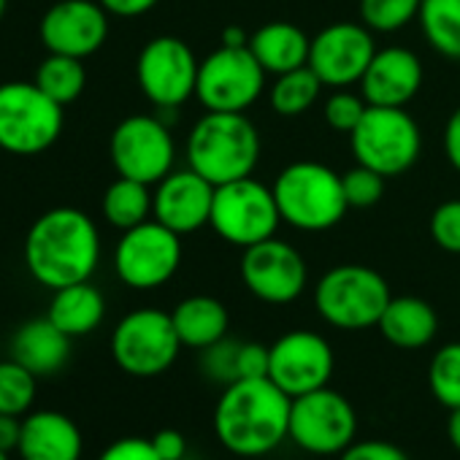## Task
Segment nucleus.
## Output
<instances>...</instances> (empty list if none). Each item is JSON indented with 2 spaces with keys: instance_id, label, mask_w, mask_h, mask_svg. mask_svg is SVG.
Here are the masks:
<instances>
[{
  "instance_id": "f257e3e1",
  "label": "nucleus",
  "mask_w": 460,
  "mask_h": 460,
  "mask_svg": "<svg viewBox=\"0 0 460 460\" xmlns=\"http://www.w3.org/2000/svg\"><path fill=\"white\" fill-rule=\"evenodd\" d=\"M22 255L31 277L52 293L90 282L101 263L98 225L74 206L49 208L31 225Z\"/></svg>"
},
{
  "instance_id": "f03ea898",
  "label": "nucleus",
  "mask_w": 460,
  "mask_h": 460,
  "mask_svg": "<svg viewBox=\"0 0 460 460\" xmlns=\"http://www.w3.org/2000/svg\"><path fill=\"white\" fill-rule=\"evenodd\" d=\"M290 395L269 376L227 385L214 409L219 444L239 457H263L290 438Z\"/></svg>"
},
{
  "instance_id": "7ed1b4c3",
  "label": "nucleus",
  "mask_w": 460,
  "mask_h": 460,
  "mask_svg": "<svg viewBox=\"0 0 460 460\" xmlns=\"http://www.w3.org/2000/svg\"><path fill=\"white\" fill-rule=\"evenodd\" d=\"M261 149V133L244 114L206 111L187 136V165L219 187L252 176Z\"/></svg>"
},
{
  "instance_id": "20e7f679",
  "label": "nucleus",
  "mask_w": 460,
  "mask_h": 460,
  "mask_svg": "<svg viewBox=\"0 0 460 460\" xmlns=\"http://www.w3.org/2000/svg\"><path fill=\"white\" fill-rule=\"evenodd\" d=\"M271 187L282 222L304 230V234H323V230L336 227L349 208L341 173L314 160L290 163L279 171Z\"/></svg>"
},
{
  "instance_id": "39448f33",
  "label": "nucleus",
  "mask_w": 460,
  "mask_h": 460,
  "mask_svg": "<svg viewBox=\"0 0 460 460\" xmlns=\"http://www.w3.org/2000/svg\"><path fill=\"white\" fill-rule=\"evenodd\" d=\"M390 298L393 296L385 277L360 263L333 266L314 288L317 314L339 331L376 328Z\"/></svg>"
},
{
  "instance_id": "423d86ee",
  "label": "nucleus",
  "mask_w": 460,
  "mask_h": 460,
  "mask_svg": "<svg viewBox=\"0 0 460 460\" xmlns=\"http://www.w3.org/2000/svg\"><path fill=\"white\" fill-rule=\"evenodd\" d=\"M279 222L282 214L274 198V187H266L252 176L219 184L214 190L208 225L227 244L247 250L266 239H274Z\"/></svg>"
},
{
  "instance_id": "0eeeda50",
  "label": "nucleus",
  "mask_w": 460,
  "mask_h": 460,
  "mask_svg": "<svg viewBox=\"0 0 460 460\" xmlns=\"http://www.w3.org/2000/svg\"><path fill=\"white\" fill-rule=\"evenodd\" d=\"M63 133V106L36 82L0 84V146L31 157L47 152Z\"/></svg>"
},
{
  "instance_id": "6e6552de",
  "label": "nucleus",
  "mask_w": 460,
  "mask_h": 460,
  "mask_svg": "<svg viewBox=\"0 0 460 460\" xmlns=\"http://www.w3.org/2000/svg\"><path fill=\"white\" fill-rule=\"evenodd\" d=\"M355 160L382 176L406 173L422 152V133L401 106H368L360 125L349 133Z\"/></svg>"
},
{
  "instance_id": "1a4fd4ad",
  "label": "nucleus",
  "mask_w": 460,
  "mask_h": 460,
  "mask_svg": "<svg viewBox=\"0 0 460 460\" xmlns=\"http://www.w3.org/2000/svg\"><path fill=\"white\" fill-rule=\"evenodd\" d=\"M181 341L171 312L136 309L125 314L111 333V358L130 376H157L173 366Z\"/></svg>"
},
{
  "instance_id": "9d476101",
  "label": "nucleus",
  "mask_w": 460,
  "mask_h": 460,
  "mask_svg": "<svg viewBox=\"0 0 460 460\" xmlns=\"http://www.w3.org/2000/svg\"><path fill=\"white\" fill-rule=\"evenodd\" d=\"M266 87V71L250 47H217L198 68L195 98L206 111L244 114Z\"/></svg>"
},
{
  "instance_id": "9b49d317",
  "label": "nucleus",
  "mask_w": 460,
  "mask_h": 460,
  "mask_svg": "<svg viewBox=\"0 0 460 460\" xmlns=\"http://www.w3.org/2000/svg\"><path fill=\"white\" fill-rule=\"evenodd\" d=\"M181 266V236L155 217L122 230L114 250V271L133 290H157Z\"/></svg>"
},
{
  "instance_id": "f8f14e48",
  "label": "nucleus",
  "mask_w": 460,
  "mask_h": 460,
  "mask_svg": "<svg viewBox=\"0 0 460 460\" xmlns=\"http://www.w3.org/2000/svg\"><path fill=\"white\" fill-rule=\"evenodd\" d=\"M358 436V414L339 390L320 387L290 401V441L309 455H341Z\"/></svg>"
},
{
  "instance_id": "ddd939ff",
  "label": "nucleus",
  "mask_w": 460,
  "mask_h": 460,
  "mask_svg": "<svg viewBox=\"0 0 460 460\" xmlns=\"http://www.w3.org/2000/svg\"><path fill=\"white\" fill-rule=\"evenodd\" d=\"M198 58L195 52L176 36H157L144 44L136 79L141 93L160 111H176L195 95L198 84Z\"/></svg>"
},
{
  "instance_id": "4468645a",
  "label": "nucleus",
  "mask_w": 460,
  "mask_h": 460,
  "mask_svg": "<svg viewBox=\"0 0 460 460\" xmlns=\"http://www.w3.org/2000/svg\"><path fill=\"white\" fill-rule=\"evenodd\" d=\"M109 155L119 176L157 184L173 171L176 144L168 122L149 114H133L114 128Z\"/></svg>"
},
{
  "instance_id": "2eb2a0df",
  "label": "nucleus",
  "mask_w": 460,
  "mask_h": 460,
  "mask_svg": "<svg viewBox=\"0 0 460 460\" xmlns=\"http://www.w3.org/2000/svg\"><path fill=\"white\" fill-rule=\"evenodd\" d=\"M333 366L328 339L314 331H290L269 347V379L290 398L328 387Z\"/></svg>"
},
{
  "instance_id": "dca6fc26",
  "label": "nucleus",
  "mask_w": 460,
  "mask_h": 460,
  "mask_svg": "<svg viewBox=\"0 0 460 460\" xmlns=\"http://www.w3.org/2000/svg\"><path fill=\"white\" fill-rule=\"evenodd\" d=\"M242 279L258 301L285 306L298 301L306 290L309 269L304 255L293 244L274 236L244 250Z\"/></svg>"
},
{
  "instance_id": "f3484780",
  "label": "nucleus",
  "mask_w": 460,
  "mask_h": 460,
  "mask_svg": "<svg viewBox=\"0 0 460 460\" xmlns=\"http://www.w3.org/2000/svg\"><path fill=\"white\" fill-rule=\"evenodd\" d=\"M374 55V33L363 22H333L312 39L309 68L325 87L344 90L360 84Z\"/></svg>"
},
{
  "instance_id": "a211bd4d",
  "label": "nucleus",
  "mask_w": 460,
  "mask_h": 460,
  "mask_svg": "<svg viewBox=\"0 0 460 460\" xmlns=\"http://www.w3.org/2000/svg\"><path fill=\"white\" fill-rule=\"evenodd\" d=\"M109 36V12L98 0H60L41 20V41L52 55L90 58Z\"/></svg>"
},
{
  "instance_id": "6ab92c4d",
  "label": "nucleus",
  "mask_w": 460,
  "mask_h": 460,
  "mask_svg": "<svg viewBox=\"0 0 460 460\" xmlns=\"http://www.w3.org/2000/svg\"><path fill=\"white\" fill-rule=\"evenodd\" d=\"M214 190L217 187L190 165L181 171H171L155 184L152 217L179 236L195 234L211 219Z\"/></svg>"
},
{
  "instance_id": "aec40b11",
  "label": "nucleus",
  "mask_w": 460,
  "mask_h": 460,
  "mask_svg": "<svg viewBox=\"0 0 460 460\" xmlns=\"http://www.w3.org/2000/svg\"><path fill=\"white\" fill-rule=\"evenodd\" d=\"M422 87V63L406 47H385L371 58L363 79L360 95L368 106H401L417 98Z\"/></svg>"
},
{
  "instance_id": "412c9836",
  "label": "nucleus",
  "mask_w": 460,
  "mask_h": 460,
  "mask_svg": "<svg viewBox=\"0 0 460 460\" xmlns=\"http://www.w3.org/2000/svg\"><path fill=\"white\" fill-rule=\"evenodd\" d=\"M82 452L84 436L68 414L39 409L22 417V436L17 447L22 460H82Z\"/></svg>"
},
{
  "instance_id": "4be33fe9",
  "label": "nucleus",
  "mask_w": 460,
  "mask_h": 460,
  "mask_svg": "<svg viewBox=\"0 0 460 460\" xmlns=\"http://www.w3.org/2000/svg\"><path fill=\"white\" fill-rule=\"evenodd\" d=\"M12 358L36 376H52L71 358V336L63 333L49 317L28 320L12 339Z\"/></svg>"
},
{
  "instance_id": "5701e85b",
  "label": "nucleus",
  "mask_w": 460,
  "mask_h": 460,
  "mask_svg": "<svg viewBox=\"0 0 460 460\" xmlns=\"http://www.w3.org/2000/svg\"><path fill=\"white\" fill-rule=\"evenodd\" d=\"M379 333L398 349H422L436 339L438 314L417 296H395L379 317Z\"/></svg>"
},
{
  "instance_id": "b1692460",
  "label": "nucleus",
  "mask_w": 460,
  "mask_h": 460,
  "mask_svg": "<svg viewBox=\"0 0 460 460\" xmlns=\"http://www.w3.org/2000/svg\"><path fill=\"white\" fill-rule=\"evenodd\" d=\"M250 49L266 74H288L309 66L312 39L293 22H269L250 36Z\"/></svg>"
},
{
  "instance_id": "393cba45",
  "label": "nucleus",
  "mask_w": 460,
  "mask_h": 460,
  "mask_svg": "<svg viewBox=\"0 0 460 460\" xmlns=\"http://www.w3.org/2000/svg\"><path fill=\"white\" fill-rule=\"evenodd\" d=\"M176 336L181 347L190 349H206L227 336L230 314L225 304L214 296H190L179 301L171 312Z\"/></svg>"
},
{
  "instance_id": "a878e982",
  "label": "nucleus",
  "mask_w": 460,
  "mask_h": 460,
  "mask_svg": "<svg viewBox=\"0 0 460 460\" xmlns=\"http://www.w3.org/2000/svg\"><path fill=\"white\" fill-rule=\"evenodd\" d=\"M47 317L63 333H68L71 339H79V336L93 333L103 323V317H106V298L90 282L68 285V288L55 290V296L49 301Z\"/></svg>"
},
{
  "instance_id": "bb28decb",
  "label": "nucleus",
  "mask_w": 460,
  "mask_h": 460,
  "mask_svg": "<svg viewBox=\"0 0 460 460\" xmlns=\"http://www.w3.org/2000/svg\"><path fill=\"white\" fill-rule=\"evenodd\" d=\"M152 184L119 176L117 181L109 184V190L103 192V217L111 227L117 230H130L141 222H146L152 217Z\"/></svg>"
},
{
  "instance_id": "cd10ccee",
  "label": "nucleus",
  "mask_w": 460,
  "mask_h": 460,
  "mask_svg": "<svg viewBox=\"0 0 460 460\" xmlns=\"http://www.w3.org/2000/svg\"><path fill=\"white\" fill-rule=\"evenodd\" d=\"M420 28L425 41L447 60H460V0H422Z\"/></svg>"
},
{
  "instance_id": "c85d7f7f",
  "label": "nucleus",
  "mask_w": 460,
  "mask_h": 460,
  "mask_svg": "<svg viewBox=\"0 0 460 460\" xmlns=\"http://www.w3.org/2000/svg\"><path fill=\"white\" fill-rule=\"evenodd\" d=\"M323 87L325 84L320 82V76L309 66H304V68L279 74L269 93V101L279 117H301L317 103Z\"/></svg>"
},
{
  "instance_id": "c756f323",
  "label": "nucleus",
  "mask_w": 460,
  "mask_h": 460,
  "mask_svg": "<svg viewBox=\"0 0 460 460\" xmlns=\"http://www.w3.org/2000/svg\"><path fill=\"white\" fill-rule=\"evenodd\" d=\"M36 84L60 106H68L84 93L87 71L79 58L49 52V58L36 68Z\"/></svg>"
},
{
  "instance_id": "7c9ffc66",
  "label": "nucleus",
  "mask_w": 460,
  "mask_h": 460,
  "mask_svg": "<svg viewBox=\"0 0 460 460\" xmlns=\"http://www.w3.org/2000/svg\"><path fill=\"white\" fill-rule=\"evenodd\" d=\"M39 376L14 358L0 360V414L25 417L36 401Z\"/></svg>"
},
{
  "instance_id": "2f4dec72",
  "label": "nucleus",
  "mask_w": 460,
  "mask_h": 460,
  "mask_svg": "<svg viewBox=\"0 0 460 460\" xmlns=\"http://www.w3.org/2000/svg\"><path fill=\"white\" fill-rule=\"evenodd\" d=\"M428 387L441 406L447 409L460 406V341L436 349L428 366Z\"/></svg>"
},
{
  "instance_id": "473e14b6",
  "label": "nucleus",
  "mask_w": 460,
  "mask_h": 460,
  "mask_svg": "<svg viewBox=\"0 0 460 460\" xmlns=\"http://www.w3.org/2000/svg\"><path fill=\"white\" fill-rule=\"evenodd\" d=\"M422 0H360V22L371 33H395L417 20Z\"/></svg>"
},
{
  "instance_id": "72a5a7b5",
  "label": "nucleus",
  "mask_w": 460,
  "mask_h": 460,
  "mask_svg": "<svg viewBox=\"0 0 460 460\" xmlns=\"http://www.w3.org/2000/svg\"><path fill=\"white\" fill-rule=\"evenodd\" d=\"M385 181L387 176H382L379 171L355 163L352 168H347L341 173V187H344V198L349 203V208H371L385 198Z\"/></svg>"
},
{
  "instance_id": "f704fd0d",
  "label": "nucleus",
  "mask_w": 460,
  "mask_h": 460,
  "mask_svg": "<svg viewBox=\"0 0 460 460\" xmlns=\"http://www.w3.org/2000/svg\"><path fill=\"white\" fill-rule=\"evenodd\" d=\"M239 349H242V341L236 339H219L217 344L200 349V368L206 374V379L227 387L239 382Z\"/></svg>"
},
{
  "instance_id": "c9c22d12",
  "label": "nucleus",
  "mask_w": 460,
  "mask_h": 460,
  "mask_svg": "<svg viewBox=\"0 0 460 460\" xmlns=\"http://www.w3.org/2000/svg\"><path fill=\"white\" fill-rule=\"evenodd\" d=\"M366 111H368V101L360 93H349L347 87L328 95V101L323 106V117H325L328 128H333L336 133H347V136L360 125Z\"/></svg>"
},
{
  "instance_id": "e433bc0d",
  "label": "nucleus",
  "mask_w": 460,
  "mask_h": 460,
  "mask_svg": "<svg viewBox=\"0 0 460 460\" xmlns=\"http://www.w3.org/2000/svg\"><path fill=\"white\" fill-rule=\"evenodd\" d=\"M428 230L438 250L449 255H460V198L438 203L430 214Z\"/></svg>"
},
{
  "instance_id": "4c0bfd02",
  "label": "nucleus",
  "mask_w": 460,
  "mask_h": 460,
  "mask_svg": "<svg viewBox=\"0 0 460 460\" xmlns=\"http://www.w3.org/2000/svg\"><path fill=\"white\" fill-rule=\"evenodd\" d=\"M339 460H411L398 444L382 441V438H368V441H352Z\"/></svg>"
},
{
  "instance_id": "58836bf2",
  "label": "nucleus",
  "mask_w": 460,
  "mask_h": 460,
  "mask_svg": "<svg viewBox=\"0 0 460 460\" xmlns=\"http://www.w3.org/2000/svg\"><path fill=\"white\" fill-rule=\"evenodd\" d=\"M98 460H163L149 438H138V436H128V438H117L111 441Z\"/></svg>"
},
{
  "instance_id": "ea45409f",
  "label": "nucleus",
  "mask_w": 460,
  "mask_h": 460,
  "mask_svg": "<svg viewBox=\"0 0 460 460\" xmlns=\"http://www.w3.org/2000/svg\"><path fill=\"white\" fill-rule=\"evenodd\" d=\"M269 376V347L258 341H242L239 349V379Z\"/></svg>"
},
{
  "instance_id": "a19ab883",
  "label": "nucleus",
  "mask_w": 460,
  "mask_h": 460,
  "mask_svg": "<svg viewBox=\"0 0 460 460\" xmlns=\"http://www.w3.org/2000/svg\"><path fill=\"white\" fill-rule=\"evenodd\" d=\"M149 441L163 460H184L187 455V438L176 428H163Z\"/></svg>"
},
{
  "instance_id": "79ce46f5",
  "label": "nucleus",
  "mask_w": 460,
  "mask_h": 460,
  "mask_svg": "<svg viewBox=\"0 0 460 460\" xmlns=\"http://www.w3.org/2000/svg\"><path fill=\"white\" fill-rule=\"evenodd\" d=\"M444 155L447 163L460 173V106L449 114L444 125Z\"/></svg>"
},
{
  "instance_id": "37998d69",
  "label": "nucleus",
  "mask_w": 460,
  "mask_h": 460,
  "mask_svg": "<svg viewBox=\"0 0 460 460\" xmlns=\"http://www.w3.org/2000/svg\"><path fill=\"white\" fill-rule=\"evenodd\" d=\"M98 4L114 17H141L152 12L160 0H98Z\"/></svg>"
},
{
  "instance_id": "c03bdc74",
  "label": "nucleus",
  "mask_w": 460,
  "mask_h": 460,
  "mask_svg": "<svg viewBox=\"0 0 460 460\" xmlns=\"http://www.w3.org/2000/svg\"><path fill=\"white\" fill-rule=\"evenodd\" d=\"M22 436V417L14 414H0V449L4 452H17Z\"/></svg>"
},
{
  "instance_id": "a18cd8bd",
  "label": "nucleus",
  "mask_w": 460,
  "mask_h": 460,
  "mask_svg": "<svg viewBox=\"0 0 460 460\" xmlns=\"http://www.w3.org/2000/svg\"><path fill=\"white\" fill-rule=\"evenodd\" d=\"M447 438H449L452 449L460 452V406L457 409H449V417H447Z\"/></svg>"
},
{
  "instance_id": "49530a36",
  "label": "nucleus",
  "mask_w": 460,
  "mask_h": 460,
  "mask_svg": "<svg viewBox=\"0 0 460 460\" xmlns=\"http://www.w3.org/2000/svg\"><path fill=\"white\" fill-rule=\"evenodd\" d=\"M222 47H250V36L239 25H230L222 31Z\"/></svg>"
},
{
  "instance_id": "de8ad7c7",
  "label": "nucleus",
  "mask_w": 460,
  "mask_h": 460,
  "mask_svg": "<svg viewBox=\"0 0 460 460\" xmlns=\"http://www.w3.org/2000/svg\"><path fill=\"white\" fill-rule=\"evenodd\" d=\"M6 6H9V0H0V20H4V14H6Z\"/></svg>"
},
{
  "instance_id": "09e8293b",
  "label": "nucleus",
  "mask_w": 460,
  "mask_h": 460,
  "mask_svg": "<svg viewBox=\"0 0 460 460\" xmlns=\"http://www.w3.org/2000/svg\"><path fill=\"white\" fill-rule=\"evenodd\" d=\"M0 460H12V455H9V452H4V449H0Z\"/></svg>"
},
{
  "instance_id": "8fccbe9b",
  "label": "nucleus",
  "mask_w": 460,
  "mask_h": 460,
  "mask_svg": "<svg viewBox=\"0 0 460 460\" xmlns=\"http://www.w3.org/2000/svg\"><path fill=\"white\" fill-rule=\"evenodd\" d=\"M0 152H4V146H0Z\"/></svg>"
}]
</instances>
